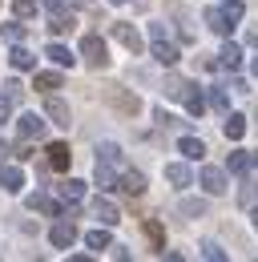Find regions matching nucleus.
I'll return each instance as SVG.
<instances>
[{
  "mask_svg": "<svg viewBox=\"0 0 258 262\" xmlns=\"http://www.w3.org/2000/svg\"><path fill=\"white\" fill-rule=\"evenodd\" d=\"M242 12H246V4H226V8H206V25H210V33L218 36H230L238 25H242Z\"/></svg>",
  "mask_w": 258,
  "mask_h": 262,
  "instance_id": "obj_1",
  "label": "nucleus"
},
{
  "mask_svg": "<svg viewBox=\"0 0 258 262\" xmlns=\"http://www.w3.org/2000/svg\"><path fill=\"white\" fill-rule=\"evenodd\" d=\"M149 57L158 61V65H178V45H169V36H165V25H149Z\"/></svg>",
  "mask_w": 258,
  "mask_h": 262,
  "instance_id": "obj_2",
  "label": "nucleus"
},
{
  "mask_svg": "<svg viewBox=\"0 0 258 262\" xmlns=\"http://www.w3.org/2000/svg\"><path fill=\"white\" fill-rule=\"evenodd\" d=\"M81 57H85V65H89V69H105V65H109V49H105V40H101L97 33L81 36Z\"/></svg>",
  "mask_w": 258,
  "mask_h": 262,
  "instance_id": "obj_3",
  "label": "nucleus"
},
{
  "mask_svg": "<svg viewBox=\"0 0 258 262\" xmlns=\"http://www.w3.org/2000/svg\"><path fill=\"white\" fill-rule=\"evenodd\" d=\"M109 105H113L117 113H125V117H137V113H141L137 93H129V89H121V85H109Z\"/></svg>",
  "mask_w": 258,
  "mask_h": 262,
  "instance_id": "obj_4",
  "label": "nucleus"
},
{
  "mask_svg": "<svg viewBox=\"0 0 258 262\" xmlns=\"http://www.w3.org/2000/svg\"><path fill=\"white\" fill-rule=\"evenodd\" d=\"M45 117L53 121V125H61V129H69L73 125V109H69V101H61V97H45Z\"/></svg>",
  "mask_w": 258,
  "mask_h": 262,
  "instance_id": "obj_5",
  "label": "nucleus"
},
{
  "mask_svg": "<svg viewBox=\"0 0 258 262\" xmlns=\"http://www.w3.org/2000/svg\"><path fill=\"white\" fill-rule=\"evenodd\" d=\"M109 33H113V40H117V45H125L129 53H133V57H137V53L145 49V40H141V33H137L133 25H125V20H117V25L109 29Z\"/></svg>",
  "mask_w": 258,
  "mask_h": 262,
  "instance_id": "obj_6",
  "label": "nucleus"
},
{
  "mask_svg": "<svg viewBox=\"0 0 258 262\" xmlns=\"http://www.w3.org/2000/svg\"><path fill=\"white\" fill-rule=\"evenodd\" d=\"M49 242H53L57 250H69V246L77 242V226H73V218H69V214H61V222L49 230Z\"/></svg>",
  "mask_w": 258,
  "mask_h": 262,
  "instance_id": "obj_7",
  "label": "nucleus"
},
{
  "mask_svg": "<svg viewBox=\"0 0 258 262\" xmlns=\"http://www.w3.org/2000/svg\"><path fill=\"white\" fill-rule=\"evenodd\" d=\"M198 182H202V190L206 194H226V169H218V165H202V173H198Z\"/></svg>",
  "mask_w": 258,
  "mask_h": 262,
  "instance_id": "obj_8",
  "label": "nucleus"
},
{
  "mask_svg": "<svg viewBox=\"0 0 258 262\" xmlns=\"http://www.w3.org/2000/svg\"><path fill=\"white\" fill-rule=\"evenodd\" d=\"M89 214H93L101 226H117V222H121V210H117V206H113L109 198H97L93 206H89Z\"/></svg>",
  "mask_w": 258,
  "mask_h": 262,
  "instance_id": "obj_9",
  "label": "nucleus"
},
{
  "mask_svg": "<svg viewBox=\"0 0 258 262\" xmlns=\"http://www.w3.org/2000/svg\"><path fill=\"white\" fill-rule=\"evenodd\" d=\"M16 133H20V141H36V137H45V117H36V113H20Z\"/></svg>",
  "mask_w": 258,
  "mask_h": 262,
  "instance_id": "obj_10",
  "label": "nucleus"
},
{
  "mask_svg": "<svg viewBox=\"0 0 258 262\" xmlns=\"http://www.w3.org/2000/svg\"><path fill=\"white\" fill-rule=\"evenodd\" d=\"M97 165H105V169L121 173V169H125V158H121V149H117L113 141H105V145H97Z\"/></svg>",
  "mask_w": 258,
  "mask_h": 262,
  "instance_id": "obj_11",
  "label": "nucleus"
},
{
  "mask_svg": "<svg viewBox=\"0 0 258 262\" xmlns=\"http://www.w3.org/2000/svg\"><path fill=\"white\" fill-rule=\"evenodd\" d=\"M117 190H125L129 198H141V194H145V178H141L137 169H121V178H117Z\"/></svg>",
  "mask_w": 258,
  "mask_h": 262,
  "instance_id": "obj_12",
  "label": "nucleus"
},
{
  "mask_svg": "<svg viewBox=\"0 0 258 262\" xmlns=\"http://www.w3.org/2000/svg\"><path fill=\"white\" fill-rule=\"evenodd\" d=\"M45 154H49V169H57V173H64L69 162H73V154H69V145H64V141H53Z\"/></svg>",
  "mask_w": 258,
  "mask_h": 262,
  "instance_id": "obj_13",
  "label": "nucleus"
},
{
  "mask_svg": "<svg viewBox=\"0 0 258 262\" xmlns=\"http://www.w3.org/2000/svg\"><path fill=\"white\" fill-rule=\"evenodd\" d=\"M165 182H169V186H178V190H186V186L193 182L190 165H186V162H169V165H165Z\"/></svg>",
  "mask_w": 258,
  "mask_h": 262,
  "instance_id": "obj_14",
  "label": "nucleus"
},
{
  "mask_svg": "<svg viewBox=\"0 0 258 262\" xmlns=\"http://www.w3.org/2000/svg\"><path fill=\"white\" fill-rule=\"evenodd\" d=\"M20 186H25V173H20V165H0V190H8V194H20Z\"/></svg>",
  "mask_w": 258,
  "mask_h": 262,
  "instance_id": "obj_15",
  "label": "nucleus"
},
{
  "mask_svg": "<svg viewBox=\"0 0 258 262\" xmlns=\"http://www.w3.org/2000/svg\"><path fill=\"white\" fill-rule=\"evenodd\" d=\"M29 210H40V214H49V218H61V214H64L61 202L49 198V194H29Z\"/></svg>",
  "mask_w": 258,
  "mask_h": 262,
  "instance_id": "obj_16",
  "label": "nucleus"
},
{
  "mask_svg": "<svg viewBox=\"0 0 258 262\" xmlns=\"http://www.w3.org/2000/svg\"><path fill=\"white\" fill-rule=\"evenodd\" d=\"M57 194H61V202H69V206H77V202L85 198V182H77V178H69V182H61V186H57Z\"/></svg>",
  "mask_w": 258,
  "mask_h": 262,
  "instance_id": "obj_17",
  "label": "nucleus"
},
{
  "mask_svg": "<svg viewBox=\"0 0 258 262\" xmlns=\"http://www.w3.org/2000/svg\"><path fill=\"white\" fill-rule=\"evenodd\" d=\"M218 65H222V69H230V73L242 65V49H238L234 40H226V45H222V53H218Z\"/></svg>",
  "mask_w": 258,
  "mask_h": 262,
  "instance_id": "obj_18",
  "label": "nucleus"
},
{
  "mask_svg": "<svg viewBox=\"0 0 258 262\" xmlns=\"http://www.w3.org/2000/svg\"><path fill=\"white\" fill-rule=\"evenodd\" d=\"M8 61H12V69H16V73H29V69H36V57H32L25 45H16V49L8 53Z\"/></svg>",
  "mask_w": 258,
  "mask_h": 262,
  "instance_id": "obj_19",
  "label": "nucleus"
},
{
  "mask_svg": "<svg viewBox=\"0 0 258 262\" xmlns=\"http://www.w3.org/2000/svg\"><path fill=\"white\" fill-rule=\"evenodd\" d=\"M178 154L190 158V162H202V158H206V145H202L198 137H182V141H178Z\"/></svg>",
  "mask_w": 258,
  "mask_h": 262,
  "instance_id": "obj_20",
  "label": "nucleus"
},
{
  "mask_svg": "<svg viewBox=\"0 0 258 262\" xmlns=\"http://www.w3.org/2000/svg\"><path fill=\"white\" fill-rule=\"evenodd\" d=\"M61 85H64L61 73H36V77H32V89H40V93H53V89H61Z\"/></svg>",
  "mask_w": 258,
  "mask_h": 262,
  "instance_id": "obj_21",
  "label": "nucleus"
},
{
  "mask_svg": "<svg viewBox=\"0 0 258 262\" xmlns=\"http://www.w3.org/2000/svg\"><path fill=\"white\" fill-rule=\"evenodd\" d=\"M178 214L182 218H202L206 214V198H182L178 202Z\"/></svg>",
  "mask_w": 258,
  "mask_h": 262,
  "instance_id": "obj_22",
  "label": "nucleus"
},
{
  "mask_svg": "<svg viewBox=\"0 0 258 262\" xmlns=\"http://www.w3.org/2000/svg\"><path fill=\"white\" fill-rule=\"evenodd\" d=\"M45 57H49L53 65H61V69H73V61H77V57H73L64 45H49V49H45Z\"/></svg>",
  "mask_w": 258,
  "mask_h": 262,
  "instance_id": "obj_23",
  "label": "nucleus"
},
{
  "mask_svg": "<svg viewBox=\"0 0 258 262\" xmlns=\"http://www.w3.org/2000/svg\"><path fill=\"white\" fill-rule=\"evenodd\" d=\"M193 81H186V77H165V85H161V89H165V97H174V101H182L186 97V89H190Z\"/></svg>",
  "mask_w": 258,
  "mask_h": 262,
  "instance_id": "obj_24",
  "label": "nucleus"
},
{
  "mask_svg": "<svg viewBox=\"0 0 258 262\" xmlns=\"http://www.w3.org/2000/svg\"><path fill=\"white\" fill-rule=\"evenodd\" d=\"M186 109H190V117H202V113H206V97H202V93H198V85H190V89H186Z\"/></svg>",
  "mask_w": 258,
  "mask_h": 262,
  "instance_id": "obj_25",
  "label": "nucleus"
},
{
  "mask_svg": "<svg viewBox=\"0 0 258 262\" xmlns=\"http://www.w3.org/2000/svg\"><path fill=\"white\" fill-rule=\"evenodd\" d=\"M85 246H89V250H109L113 238H109V230L101 226V230H89V234H85Z\"/></svg>",
  "mask_w": 258,
  "mask_h": 262,
  "instance_id": "obj_26",
  "label": "nucleus"
},
{
  "mask_svg": "<svg viewBox=\"0 0 258 262\" xmlns=\"http://www.w3.org/2000/svg\"><path fill=\"white\" fill-rule=\"evenodd\" d=\"M73 29V12H49V33H69Z\"/></svg>",
  "mask_w": 258,
  "mask_h": 262,
  "instance_id": "obj_27",
  "label": "nucleus"
},
{
  "mask_svg": "<svg viewBox=\"0 0 258 262\" xmlns=\"http://www.w3.org/2000/svg\"><path fill=\"white\" fill-rule=\"evenodd\" d=\"M242 133H246V117H242V113H230V117H226V137L238 141Z\"/></svg>",
  "mask_w": 258,
  "mask_h": 262,
  "instance_id": "obj_28",
  "label": "nucleus"
},
{
  "mask_svg": "<svg viewBox=\"0 0 258 262\" xmlns=\"http://www.w3.org/2000/svg\"><path fill=\"white\" fill-rule=\"evenodd\" d=\"M226 169H230V173H246V169H250V154H246V149H234L230 162H226Z\"/></svg>",
  "mask_w": 258,
  "mask_h": 262,
  "instance_id": "obj_29",
  "label": "nucleus"
},
{
  "mask_svg": "<svg viewBox=\"0 0 258 262\" xmlns=\"http://www.w3.org/2000/svg\"><path fill=\"white\" fill-rule=\"evenodd\" d=\"M12 12H16V20H32L36 16V0H12Z\"/></svg>",
  "mask_w": 258,
  "mask_h": 262,
  "instance_id": "obj_30",
  "label": "nucleus"
},
{
  "mask_svg": "<svg viewBox=\"0 0 258 262\" xmlns=\"http://www.w3.org/2000/svg\"><path fill=\"white\" fill-rule=\"evenodd\" d=\"M210 105H214V113H226V109H230V97H226V89H210Z\"/></svg>",
  "mask_w": 258,
  "mask_h": 262,
  "instance_id": "obj_31",
  "label": "nucleus"
},
{
  "mask_svg": "<svg viewBox=\"0 0 258 262\" xmlns=\"http://www.w3.org/2000/svg\"><path fill=\"white\" fill-rule=\"evenodd\" d=\"M202 258H214V262H222V258H226V250L218 246V242H202Z\"/></svg>",
  "mask_w": 258,
  "mask_h": 262,
  "instance_id": "obj_32",
  "label": "nucleus"
},
{
  "mask_svg": "<svg viewBox=\"0 0 258 262\" xmlns=\"http://www.w3.org/2000/svg\"><path fill=\"white\" fill-rule=\"evenodd\" d=\"M0 33H4V40H12V45H20V40H25V25H4Z\"/></svg>",
  "mask_w": 258,
  "mask_h": 262,
  "instance_id": "obj_33",
  "label": "nucleus"
},
{
  "mask_svg": "<svg viewBox=\"0 0 258 262\" xmlns=\"http://www.w3.org/2000/svg\"><path fill=\"white\" fill-rule=\"evenodd\" d=\"M145 238L154 242V250H165V246H161V226L158 222H145Z\"/></svg>",
  "mask_w": 258,
  "mask_h": 262,
  "instance_id": "obj_34",
  "label": "nucleus"
},
{
  "mask_svg": "<svg viewBox=\"0 0 258 262\" xmlns=\"http://www.w3.org/2000/svg\"><path fill=\"white\" fill-rule=\"evenodd\" d=\"M154 121H158L161 129H174V125H182V121H178V117H169L165 109H158V113H154Z\"/></svg>",
  "mask_w": 258,
  "mask_h": 262,
  "instance_id": "obj_35",
  "label": "nucleus"
},
{
  "mask_svg": "<svg viewBox=\"0 0 258 262\" xmlns=\"http://www.w3.org/2000/svg\"><path fill=\"white\" fill-rule=\"evenodd\" d=\"M254 198H258V186H254V182H242V194H238V202L246 206V202H254Z\"/></svg>",
  "mask_w": 258,
  "mask_h": 262,
  "instance_id": "obj_36",
  "label": "nucleus"
},
{
  "mask_svg": "<svg viewBox=\"0 0 258 262\" xmlns=\"http://www.w3.org/2000/svg\"><path fill=\"white\" fill-rule=\"evenodd\" d=\"M8 117H12V97H8V93H0V125H4Z\"/></svg>",
  "mask_w": 258,
  "mask_h": 262,
  "instance_id": "obj_37",
  "label": "nucleus"
},
{
  "mask_svg": "<svg viewBox=\"0 0 258 262\" xmlns=\"http://www.w3.org/2000/svg\"><path fill=\"white\" fill-rule=\"evenodd\" d=\"M4 93H8V97L16 101V97H20V93H25V89H20V81H4Z\"/></svg>",
  "mask_w": 258,
  "mask_h": 262,
  "instance_id": "obj_38",
  "label": "nucleus"
},
{
  "mask_svg": "<svg viewBox=\"0 0 258 262\" xmlns=\"http://www.w3.org/2000/svg\"><path fill=\"white\" fill-rule=\"evenodd\" d=\"M222 4H246V0H222Z\"/></svg>",
  "mask_w": 258,
  "mask_h": 262,
  "instance_id": "obj_39",
  "label": "nucleus"
},
{
  "mask_svg": "<svg viewBox=\"0 0 258 262\" xmlns=\"http://www.w3.org/2000/svg\"><path fill=\"white\" fill-rule=\"evenodd\" d=\"M250 69H254V77H258V57H254V65H250Z\"/></svg>",
  "mask_w": 258,
  "mask_h": 262,
  "instance_id": "obj_40",
  "label": "nucleus"
},
{
  "mask_svg": "<svg viewBox=\"0 0 258 262\" xmlns=\"http://www.w3.org/2000/svg\"><path fill=\"white\" fill-rule=\"evenodd\" d=\"M109 4H129V0H109Z\"/></svg>",
  "mask_w": 258,
  "mask_h": 262,
  "instance_id": "obj_41",
  "label": "nucleus"
},
{
  "mask_svg": "<svg viewBox=\"0 0 258 262\" xmlns=\"http://www.w3.org/2000/svg\"><path fill=\"white\" fill-rule=\"evenodd\" d=\"M254 230H258V210H254Z\"/></svg>",
  "mask_w": 258,
  "mask_h": 262,
  "instance_id": "obj_42",
  "label": "nucleus"
},
{
  "mask_svg": "<svg viewBox=\"0 0 258 262\" xmlns=\"http://www.w3.org/2000/svg\"><path fill=\"white\" fill-rule=\"evenodd\" d=\"M250 162H254V165H258V154H254V158H250Z\"/></svg>",
  "mask_w": 258,
  "mask_h": 262,
  "instance_id": "obj_43",
  "label": "nucleus"
}]
</instances>
